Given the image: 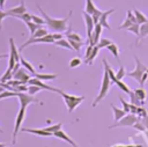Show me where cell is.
<instances>
[{
    "instance_id": "obj_7",
    "label": "cell",
    "mask_w": 148,
    "mask_h": 147,
    "mask_svg": "<svg viewBox=\"0 0 148 147\" xmlns=\"http://www.w3.org/2000/svg\"><path fill=\"white\" fill-rule=\"evenodd\" d=\"M84 12L88 13L89 15L92 16V20H94V23H98L99 21V17L102 15V10H99L95 3L92 2V0H86V8H84Z\"/></svg>"
},
{
    "instance_id": "obj_59",
    "label": "cell",
    "mask_w": 148,
    "mask_h": 147,
    "mask_svg": "<svg viewBox=\"0 0 148 147\" xmlns=\"http://www.w3.org/2000/svg\"><path fill=\"white\" fill-rule=\"evenodd\" d=\"M0 9H1V8H0Z\"/></svg>"
},
{
    "instance_id": "obj_54",
    "label": "cell",
    "mask_w": 148,
    "mask_h": 147,
    "mask_svg": "<svg viewBox=\"0 0 148 147\" xmlns=\"http://www.w3.org/2000/svg\"><path fill=\"white\" fill-rule=\"evenodd\" d=\"M0 147H6V145L5 144H0Z\"/></svg>"
},
{
    "instance_id": "obj_57",
    "label": "cell",
    "mask_w": 148,
    "mask_h": 147,
    "mask_svg": "<svg viewBox=\"0 0 148 147\" xmlns=\"http://www.w3.org/2000/svg\"><path fill=\"white\" fill-rule=\"evenodd\" d=\"M147 112H148V110H147Z\"/></svg>"
},
{
    "instance_id": "obj_16",
    "label": "cell",
    "mask_w": 148,
    "mask_h": 147,
    "mask_svg": "<svg viewBox=\"0 0 148 147\" xmlns=\"http://www.w3.org/2000/svg\"><path fill=\"white\" fill-rule=\"evenodd\" d=\"M113 12H114V8L109 9V10H106V12H102V15H101V17H99L98 23H99L103 28L111 29V27H110V24H109V22H108V17H109V15H110V14H112Z\"/></svg>"
},
{
    "instance_id": "obj_49",
    "label": "cell",
    "mask_w": 148,
    "mask_h": 147,
    "mask_svg": "<svg viewBox=\"0 0 148 147\" xmlns=\"http://www.w3.org/2000/svg\"><path fill=\"white\" fill-rule=\"evenodd\" d=\"M52 37H53V39H54V41H58V39L64 38V37H62V35H61L60 32H54V34H52Z\"/></svg>"
},
{
    "instance_id": "obj_41",
    "label": "cell",
    "mask_w": 148,
    "mask_h": 147,
    "mask_svg": "<svg viewBox=\"0 0 148 147\" xmlns=\"http://www.w3.org/2000/svg\"><path fill=\"white\" fill-rule=\"evenodd\" d=\"M81 65V59L80 58H73L71 61H69V67L71 68H76V67H79Z\"/></svg>"
},
{
    "instance_id": "obj_19",
    "label": "cell",
    "mask_w": 148,
    "mask_h": 147,
    "mask_svg": "<svg viewBox=\"0 0 148 147\" xmlns=\"http://www.w3.org/2000/svg\"><path fill=\"white\" fill-rule=\"evenodd\" d=\"M110 106H111V109L113 110V119H114L116 123H117L119 119H121V118L126 115V112L124 111V109H119V108H117V106L113 105V104H111Z\"/></svg>"
},
{
    "instance_id": "obj_14",
    "label": "cell",
    "mask_w": 148,
    "mask_h": 147,
    "mask_svg": "<svg viewBox=\"0 0 148 147\" xmlns=\"http://www.w3.org/2000/svg\"><path fill=\"white\" fill-rule=\"evenodd\" d=\"M53 137H56V138H58V139H61V140L68 142V144H69L71 146H73V147H79V145H77L74 140H72V139L69 138V135H68L64 130H59V131L54 132V133H53Z\"/></svg>"
},
{
    "instance_id": "obj_45",
    "label": "cell",
    "mask_w": 148,
    "mask_h": 147,
    "mask_svg": "<svg viewBox=\"0 0 148 147\" xmlns=\"http://www.w3.org/2000/svg\"><path fill=\"white\" fill-rule=\"evenodd\" d=\"M136 115L139 116V118H141V117L147 116L148 112H147V110H145L142 106H138V109H136Z\"/></svg>"
},
{
    "instance_id": "obj_35",
    "label": "cell",
    "mask_w": 148,
    "mask_h": 147,
    "mask_svg": "<svg viewBox=\"0 0 148 147\" xmlns=\"http://www.w3.org/2000/svg\"><path fill=\"white\" fill-rule=\"evenodd\" d=\"M111 43H112V42H111L110 39L104 38V37H101V39L98 41V43H97L96 45H97L99 49H103V47H105V49H106V46H108V45H110Z\"/></svg>"
},
{
    "instance_id": "obj_47",
    "label": "cell",
    "mask_w": 148,
    "mask_h": 147,
    "mask_svg": "<svg viewBox=\"0 0 148 147\" xmlns=\"http://www.w3.org/2000/svg\"><path fill=\"white\" fill-rule=\"evenodd\" d=\"M6 16H9L8 13L5 12V10H2V9H0V30H1V23H2V21H3V19Z\"/></svg>"
},
{
    "instance_id": "obj_2",
    "label": "cell",
    "mask_w": 148,
    "mask_h": 147,
    "mask_svg": "<svg viewBox=\"0 0 148 147\" xmlns=\"http://www.w3.org/2000/svg\"><path fill=\"white\" fill-rule=\"evenodd\" d=\"M113 83H112V81L110 80V78H109V74H108V72L104 69L103 71V78H102V83H101V88H99V91H98V94H97V96H96V98L94 100V102H92V106H96L106 95H108V93H109V89H110V87L112 86Z\"/></svg>"
},
{
    "instance_id": "obj_22",
    "label": "cell",
    "mask_w": 148,
    "mask_h": 147,
    "mask_svg": "<svg viewBox=\"0 0 148 147\" xmlns=\"http://www.w3.org/2000/svg\"><path fill=\"white\" fill-rule=\"evenodd\" d=\"M133 13H134V15H135V19H136V23H138V24H142V23H145V22H148L147 16H146L145 14H142L140 10L134 9Z\"/></svg>"
},
{
    "instance_id": "obj_51",
    "label": "cell",
    "mask_w": 148,
    "mask_h": 147,
    "mask_svg": "<svg viewBox=\"0 0 148 147\" xmlns=\"http://www.w3.org/2000/svg\"><path fill=\"white\" fill-rule=\"evenodd\" d=\"M140 120H141V119H140ZM141 123L145 125V127H146V128H148V115H147V116H145V117H142Z\"/></svg>"
},
{
    "instance_id": "obj_52",
    "label": "cell",
    "mask_w": 148,
    "mask_h": 147,
    "mask_svg": "<svg viewBox=\"0 0 148 147\" xmlns=\"http://www.w3.org/2000/svg\"><path fill=\"white\" fill-rule=\"evenodd\" d=\"M5 3H6V0H0V8L1 9L5 7Z\"/></svg>"
},
{
    "instance_id": "obj_5",
    "label": "cell",
    "mask_w": 148,
    "mask_h": 147,
    "mask_svg": "<svg viewBox=\"0 0 148 147\" xmlns=\"http://www.w3.org/2000/svg\"><path fill=\"white\" fill-rule=\"evenodd\" d=\"M25 109L27 108L20 106V110H18L17 116H16V119H15V125H14V131H13V140H12V142L14 145L16 144V137H17L18 132L21 131V125H22L23 119L25 117Z\"/></svg>"
},
{
    "instance_id": "obj_9",
    "label": "cell",
    "mask_w": 148,
    "mask_h": 147,
    "mask_svg": "<svg viewBox=\"0 0 148 147\" xmlns=\"http://www.w3.org/2000/svg\"><path fill=\"white\" fill-rule=\"evenodd\" d=\"M17 97H18V101H20V106H23V108H27L31 103H37L38 102V100L35 98L32 95L25 94V93H17Z\"/></svg>"
},
{
    "instance_id": "obj_29",
    "label": "cell",
    "mask_w": 148,
    "mask_h": 147,
    "mask_svg": "<svg viewBox=\"0 0 148 147\" xmlns=\"http://www.w3.org/2000/svg\"><path fill=\"white\" fill-rule=\"evenodd\" d=\"M133 91L135 93V95L138 96V98L143 103V102H145V98H146V96H147L145 89H143V88H136V89H134Z\"/></svg>"
},
{
    "instance_id": "obj_12",
    "label": "cell",
    "mask_w": 148,
    "mask_h": 147,
    "mask_svg": "<svg viewBox=\"0 0 148 147\" xmlns=\"http://www.w3.org/2000/svg\"><path fill=\"white\" fill-rule=\"evenodd\" d=\"M83 19H84V22H86V27H87V37L88 39L91 37V34L94 31V28H95V23H94V20H92V16L89 15L88 13L83 12Z\"/></svg>"
},
{
    "instance_id": "obj_11",
    "label": "cell",
    "mask_w": 148,
    "mask_h": 147,
    "mask_svg": "<svg viewBox=\"0 0 148 147\" xmlns=\"http://www.w3.org/2000/svg\"><path fill=\"white\" fill-rule=\"evenodd\" d=\"M6 12L8 13V15H9V16H14V17H17L18 15L24 14V13L27 12V8H25V5H24V1H23V0H21V2H20V5H18V6L13 7V8H9V9H7Z\"/></svg>"
},
{
    "instance_id": "obj_17",
    "label": "cell",
    "mask_w": 148,
    "mask_h": 147,
    "mask_svg": "<svg viewBox=\"0 0 148 147\" xmlns=\"http://www.w3.org/2000/svg\"><path fill=\"white\" fill-rule=\"evenodd\" d=\"M9 56L13 57V58L16 60V63H20L21 56H20V52H18V50L16 49V45H15L14 39H13L12 37L9 38Z\"/></svg>"
},
{
    "instance_id": "obj_26",
    "label": "cell",
    "mask_w": 148,
    "mask_h": 147,
    "mask_svg": "<svg viewBox=\"0 0 148 147\" xmlns=\"http://www.w3.org/2000/svg\"><path fill=\"white\" fill-rule=\"evenodd\" d=\"M128 96H130V102H131V104H134V105H136V106L143 105V103L138 98V96L135 95L134 91H131V93L128 94Z\"/></svg>"
},
{
    "instance_id": "obj_18",
    "label": "cell",
    "mask_w": 148,
    "mask_h": 147,
    "mask_svg": "<svg viewBox=\"0 0 148 147\" xmlns=\"http://www.w3.org/2000/svg\"><path fill=\"white\" fill-rule=\"evenodd\" d=\"M34 76L42 81H51V80H54L58 78L57 74H52V73H35Z\"/></svg>"
},
{
    "instance_id": "obj_27",
    "label": "cell",
    "mask_w": 148,
    "mask_h": 147,
    "mask_svg": "<svg viewBox=\"0 0 148 147\" xmlns=\"http://www.w3.org/2000/svg\"><path fill=\"white\" fill-rule=\"evenodd\" d=\"M54 44L58 45V46H61V47H65V49H68V50H73V47L71 46L68 39H65V38H61V39H58V41H54Z\"/></svg>"
},
{
    "instance_id": "obj_32",
    "label": "cell",
    "mask_w": 148,
    "mask_h": 147,
    "mask_svg": "<svg viewBox=\"0 0 148 147\" xmlns=\"http://www.w3.org/2000/svg\"><path fill=\"white\" fill-rule=\"evenodd\" d=\"M17 96V93L12 91V90H3L2 93H0V101L3 98H8V97H15Z\"/></svg>"
},
{
    "instance_id": "obj_25",
    "label": "cell",
    "mask_w": 148,
    "mask_h": 147,
    "mask_svg": "<svg viewBox=\"0 0 148 147\" xmlns=\"http://www.w3.org/2000/svg\"><path fill=\"white\" fill-rule=\"evenodd\" d=\"M13 79V72H12V69L10 68H8L7 67V69H6V72L2 74V76L0 78V82H3V83H6V82H8L9 80H12Z\"/></svg>"
},
{
    "instance_id": "obj_3",
    "label": "cell",
    "mask_w": 148,
    "mask_h": 147,
    "mask_svg": "<svg viewBox=\"0 0 148 147\" xmlns=\"http://www.w3.org/2000/svg\"><path fill=\"white\" fill-rule=\"evenodd\" d=\"M59 95L62 97V100H64V102H65V104H66V106H67L68 112L74 111V109H76V108L83 102V100H84V96L69 95V94H67V93H65V91H62V90L59 93Z\"/></svg>"
},
{
    "instance_id": "obj_31",
    "label": "cell",
    "mask_w": 148,
    "mask_h": 147,
    "mask_svg": "<svg viewBox=\"0 0 148 147\" xmlns=\"http://www.w3.org/2000/svg\"><path fill=\"white\" fill-rule=\"evenodd\" d=\"M61 127H62V123H57V124H53V125L47 126V127H44V128H45L46 131H49V132H51V133L53 134L54 132H57V131L61 130Z\"/></svg>"
},
{
    "instance_id": "obj_43",
    "label": "cell",
    "mask_w": 148,
    "mask_h": 147,
    "mask_svg": "<svg viewBox=\"0 0 148 147\" xmlns=\"http://www.w3.org/2000/svg\"><path fill=\"white\" fill-rule=\"evenodd\" d=\"M16 19H20V20H22L24 23H27V22H29V21H31V14H29V13H24V14H22V15H18Z\"/></svg>"
},
{
    "instance_id": "obj_44",
    "label": "cell",
    "mask_w": 148,
    "mask_h": 147,
    "mask_svg": "<svg viewBox=\"0 0 148 147\" xmlns=\"http://www.w3.org/2000/svg\"><path fill=\"white\" fill-rule=\"evenodd\" d=\"M132 24H133V23H132V21H131V20H128V19L126 17V19H125V21H124V22L118 27V29H127V28H130Z\"/></svg>"
},
{
    "instance_id": "obj_58",
    "label": "cell",
    "mask_w": 148,
    "mask_h": 147,
    "mask_svg": "<svg viewBox=\"0 0 148 147\" xmlns=\"http://www.w3.org/2000/svg\"><path fill=\"white\" fill-rule=\"evenodd\" d=\"M147 104H148V103H147Z\"/></svg>"
},
{
    "instance_id": "obj_10",
    "label": "cell",
    "mask_w": 148,
    "mask_h": 147,
    "mask_svg": "<svg viewBox=\"0 0 148 147\" xmlns=\"http://www.w3.org/2000/svg\"><path fill=\"white\" fill-rule=\"evenodd\" d=\"M28 83H29V84H34V86H38V87L42 88V89L50 90V91H54V93H58V94L61 91V89H58V88H56V87H51V86L44 83L42 80H39V79L35 78V76H34V78H30V80L28 81Z\"/></svg>"
},
{
    "instance_id": "obj_30",
    "label": "cell",
    "mask_w": 148,
    "mask_h": 147,
    "mask_svg": "<svg viewBox=\"0 0 148 147\" xmlns=\"http://www.w3.org/2000/svg\"><path fill=\"white\" fill-rule=\"evenodd\" d=\"M116 84H117V86H118V87H119V88H120V89H121L124 93H126L127 95H128V94L132 91V90L128 88V86H127V84H126V83H125L123 80H117V81H116Z\"/></svg>"
},
{
    "instance_id": "obj_15",
    "label": "cell",
    "mask_w": 148,
    "mask_h": 147,
    "mask_svg": "<svg viewBox=\"0 0 148 147\" xmlns=\"http://www.w3.org/2000/svg\"><path fill=\"white\" fill-rule=\"evenodd\" d=\"M13 78L15 79V80H18V81H21L22 83H28V81L30 80V76H29V74L24 71V68H18L14 74H13Z\"/></svg>"
},
{
    "instance_id": "obj_50",
    "label": "cell",
    "mask_w": 148,
    "mask_h": 147,
    "mask_svg": "<svg viewBox=\"0 0 148 147\" xmlns=\"http://www.w3.org/2000/svg\"><path fill=\"white\" fill-rule=\"evenodd\" d=\"M147 78H148V73H147V72H145V73H143V75H142V78H141V81H140V84H141V86H143V84H145V82H146Z\"/></svg>"
},
{
    "instance_id": "obj_8",
    "label": "cell",
    "mask_w": 148,
    "mask_h": 147,
    "mask_svg": "<svg viewBox=\"0 0 148 147\" xmlns=\"http://www.w3.org/2000/svg\"><path fill=\"white\" fill-rule=\"evenodd\" d=\"M37 43H54V39L52 37L51 34H47L46 36H43V37H38V38H29L27 42H24L21 47L18 49V52L22 51L23 49H25L28 45H31V44H37Z\"/></svg>"
},
{
    "instance_id": "obj_56",
    "label": "cell",
    "mask_w": 148,
    "mask_h": 147,
    "mask_svg": "<svg viewBox=\"0 0 148 147\" xmlns=\"http://www.w3.org/2000/svg\"><path fill=\"white\" fill-rule=\"evenodd\" d=\"M146 72H147V73H148V68H147V71H146Z\"/></svg>"
},
{
    "instance_id": "obj_39",
    "label": "cell",
    "mask_w": 148,
    "mask_h": 147,
    "mask_svg": "<svg viewBox=\"0 0 148 147\" xmlns=\"http://www.w3.org/2000/svg\"><path fill=\"white\" fill-rule=\"evenodd\" d=\"M31 21H32L34 23L38 24V25H43V24L45 23V21H44V19H43V17L37 16V15H34V14H31Z\"/></svg>"
},
{
    "instance_id": "obj_21",
    "label": "cell",
    "mask_w": 148,
    "mask_h": 147,
    "mask_svg": "<svg viewBox=\"0 0 148 147\" xmlns=\"http://www.w3.org/2000/svg\"><path fill=\"white\" fill-rule=\"evenodd\" d=\"M98 51H99V47H98L97 45L92 46V51H91L90 56L88 57V59H86V60H84V64H87V65L92 64V61L95 60V58H96V57H97V54H98Z\"/></svg>"
},
{
    "instance_id": "obj_37",
    "label": "cell",
    "mask_w": 148,
    "mask_h": 147,
    "mask_svg": "<svg viewBox=\"0 0 148 147\" xmlns=\"http://www.w3.org/2000/svg\"><path fill=\"white\" fill-rule=\"evenodd\" d=\"M127 30H128L130 32H133L134 35L139 36V35H140V24H138V23H133L130 28H127Z\"/></svg>"
},
{
    "instance_id": "obj_34",
    "label": "cell",
    "mask_w": 148,
    "mask_h": 147,
    "mask_svg": "<svg viewBox=\"0 0 148 147\" xmlns=\"http://www.w3.org/2000/svg\"><path fill=\"white\" fill-rule=\"evenodd\" d=\"M25 24H27V27H28V29H29V31H30V36H31V35H34V34H35V31H36L39 27H42V25H38V24L34 23L32 21H29V22H27Z\"/></svg>"
},
{
    "instance_id": "obj_55",
    "label": "cell",
    "mask_w": 148,
    "mask_h": 147,
    "mask_svg": "<svg viewBox=\"0 0 148 147\" xmlns=\"http://www.w3.org/2000/svg\"><path fill=\"white\" fill-rule=\"evenodd\" d=\"M0 133H2V130H1V128H0Z\"/></svg>"
},
{
    "instance_id": "obj_20",
    "label": "cell",
    "mask_w": 148,
    "mask_h": 147,
    "mask_svg": "<svg viewBox=\"0 0 148 147\" xmlns=\"http://www.w3.org/2000/svg\"><path fill=\"white\" fill-rule=\"evenodd\" d=\"M66 37H67V39H73V41H77V42H83L82 37H81L77 32H74L71 27H68V29L66 30Z\"/></svg>"
},
{
    "instance_id": "obj_53",
    "label": "cell",
    "mask_w": 148,
    "mask_h": 147,
    "mask_svg": "<svg viewBox=\"0 0 148 147\" xmlns=\"http://www.w3.org/2000/svg\"><path fill=\"white\" fill-rule=\"evenodd\" d=\"M7 57V54H0V59H2V58H6Z\"/></svg>"
},
{
    "instance_id": "obj_40",
    "label": "cell",
    "mask_w": 148,
    "mask_h": 147,
    "mask_svg": "<svg viewBox=\"0 0 148 147\" xmlns=\"http://www.w3.org/2000/svg\"><path fill=\"white\" fill-rule=\"evenodd\" d=\"M40 90H42V88H39L38 86H34V84L28 86V94H30V95H34V94H36Z\"/></svg>"
},
{
    "instance_id": "obj_4",
    "label": "cell",
    "mask_w": 148,
    "mask_h": 147,
    "mask_svg": "<svg viewBox=\"0 0 148 147\" xmlns=\"http://www.w3.org/2000/svg\"><path fill=\"white\" fill-rule=\"evenodd\" d=\"M134 61H135V68L133 69V71H131V72H128V73H126V75H128L130 78H133L134 80H136L139 83H140V81H141V78H142V75H143V73L147 71V66L135 56L134 57Z\"/></svg>"
},
{
    "instance_id": "obj_28",
    "label": "cell",
    "mask_w": 148,
    "mask_h": 147,
    "mask_svg": "<svg viewBox=\"0 0 148 147\" xmlns=\"http://www.w3.org/2000/svg\"><path fill=\"white\" fill-rule=\"evenodd\" d=\"M46 35H47V30L44 29V28H42V27H39L35 31V34L30 36V38H38V37H43V36H46Z\"/></svg>"
},
{
    "instance_id": "obj_33",
    "label": "cell",
    "mask_w": 148,
    "mask_h": 147,
    "mask_svg": "<svg viewBox=\"0 0 148 147\" xmlns=\"http://www.w3.org/2000/svg\"><path fill=\"white\" fill-rule=\"evenodd\" d=\"M147 35H148V22H145V23L140 24V35H139V37L143 38Z\"/></svg>"
},
{
    "instance_id": "obj_38",
    "label": "cell",
    "mask_w": 148,
    "mask_h": 147,
    "mask_svg": "<svg viewBox=\"0 0 148 147\" xmlns=\"http://www.w3.org/2000/svg\"><path fill=\"white\" fill-rule=\"evenodd\" d=\"M118 98H119V101H120V103H121V105H123V109H124V111L127 113V112H130V110H131V103H127L121 96H118Z\"/></svg>"
},
{
    "instance_id": "obj_24",
    "label": "cell",
    "mask_w": 148,
    "mask_h": 147,
    "mask_svg": "<svg viewBox=\"0 0 148 147\" xmlns=\"http://www.w3.org/2000/svg\"><path fill=\"white\" fill-rule=\"evenodd\" d=\"M20 64H21V66H23V68H25V69H27L29 73H31L32 75L36 73V72H35V68L32 67V65H31L28 60H25L23 57H21V58H20Z\"/></svg>"
},
{
    "instance_id": "obj_46",
    "label": "cell",
    "mask_w": 148,
    "mask_h": 147,
    "mask_svg": "<svg viewBox=\"0 0 148 147\" xmlns=\"http://www.w3.org/2000/svg\"><path fill=\"white\" fill-rule=\"evenodd\" d=\"M128 20H131L132 21V23H136V19H135V15H134V13L133 12H131V10H127V16H126Z\"/></svg>"
},
{
    "instance_id": "obj_48",
    "label": "cell",
    "mask_w": 148,
    "mask_h": 147,
    "mask_svg": "<svg viewBox=\"0 0 148 147\" xmlns=\"http://www.w3.org/2000/svg\"><path fill=\"white\" fill-rule=\"evenodd\" d=\"M91 51H92V46H91V45H88V47H87V50H86V56H84V60H86V59H88V57L90 56Z\"/></svg>"
},
{
    "instance_id": "obj_36",
    "label": "cell",
    "mask_w": 148,
    "mask_h": 147,
    "mask_svg": "<svg viewBox=\"0 0 148 147\" xmlns=\"http://www.w3.org/2000/svg\"><path fill=\"white\" fill-rule=\"evenodd\" d=\"M68 42H69L71 46L73 47V50H75V51H80L83 45V42H77V41H73V39H68Z\"/></svg>"
},
{
    "instance_id": "obj_13",
    "label": "cell",
    "mask_w": 148,
    "mask_h": 147,
    "mask_svg": "<svg viewBox=\"0 0 148 147\" xmlns=\"http://www.w3.org/2000/svg\"><path fill=\"white\" fill-rule=\"evenodd\" d=\"M22 132H27V133H31V134H36L39 137H51L53 135L51 132L46 131L45 128H29V127H23L21 128Z\"/></svg>"
},
{
    "instance_id": "obj_1",
    "label": "cell",
    "mask_w": 148,
    "mask_h": 147,
    "mask_svg": "<svg viewBox=\"0 0 148 147\" xmlns=\"http://www.w3.org/2000/svg\"><path fill=\"white\" fill-rule=\"evenodd\" d=\"M37 7H38V9H39V12H40V14H42V16H43L46 25L50 29H52L56 32H62V31H66L68 29V25H67L68 24V19H56V17H51L50 15H47L40 8L39 5H37Z\"/></svg>"
},
{
    "instance_id": "obj_6",
    "label": "cell",
    "mask_w": 148,
    "mask_h": 147,
    "mask_svg": "<svg viewBox=\"0 0 148 147\" xmlns=\"http://www.w3.org/2000/svg\"><path fill=\"white\" fill-rule=\"evenodd\" d=\"M138 122V117L134 113H126L121 119H119L117 123L110 125V128H114V127H119V126H133L135 123Z\"/></svg>"
},
{
    "instance_id": "obj_42",
    "label": "cell",
    "mask_w": 148,
    "mask_h": 147,
    "mask_svg": "<svg viewBox=\"0 0 148 147\" xmlns=\"http://www.w3.org/2000/svg\"><path fill=\"white\" fill-rule=\"evenodd\" d=\"M126 75V71H125V67L124 66H120V68L118 69V72L116 73V78L117 80H123V78Z\"/></svg>"
},
{
    "instance_id": "obj_23",
    "label": "cell",
    "mask_w": 148,
    "mask_h": 147,
    "mask_svg": "<svg viewBox=\"0 0 148 147\" xmlns=\"http://www.w3.org/2000/svg\"><path fill=\"white\" fill-rule=\"evenodd\" d=\"M106 49L113 54V57L120 63V60H119V46L117 45V44H114V43H111L110 45H108L106 46Z\"/></svg>"
}]
</instances>
